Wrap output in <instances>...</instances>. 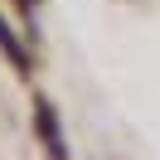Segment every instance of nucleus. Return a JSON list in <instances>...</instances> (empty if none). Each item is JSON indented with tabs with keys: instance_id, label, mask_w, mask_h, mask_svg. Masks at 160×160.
Listing matches in <instances>:
<instances>
[{
	"instance_id": "obj_2",
	"label": "nucleus",
	"mask_w": 160,
	"mask_h": 160,
	"mask_svg": "<svg viewBox=\"0 0 160 160\" xmlns=\"http://www.w3.org/2000/svg\"><path fill=\"white\" fill-rule=\"evenodd\" d=\"M0 49L15 58V68H29V58H24V49L15 44V34H10V24H5V20H0Z\"/></svg>"
},
{
	"instance_id": "obj_1",
	"label": "nucleus",
	"mask_w": 160,
	"mask_h": 160,
	"mask_svg": "<svg viewBox=\"0 0 160 160\" xmlns=\"http://www.w3.org/2000/svg\"><path fill=\"white\" fill-rule=\"evenodd\" d=\"M34 126H39V136H44V146H49V155H53V160L68 155V150H63V136H58V117H53L49 102H39V107H34Z\"/></svg>"
}]
</instances>
